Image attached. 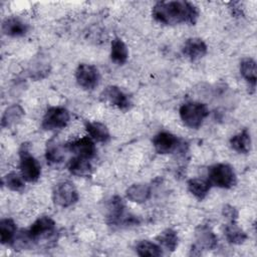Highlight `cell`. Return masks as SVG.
<instances>
[{
  "instance_id": "cell-1",
  "label": "cell",
  "mask_w": 257,
  "mask_h": 257,
  "mask_svg": "<svg viewBox=\"0 0 257 257\" xmlns=\"http://www.w3.org/2000/svg\"><path fill=\"white\" fill-rule=\"evenodd\" d=\"M152 14L158 22L167 25L194 24L198 19L199 11L193 3L188 1H161L155 4Z\"/></svg>"
},
{
  "instance_id": "cell-2",
  "label": "cell",
  "mask_w": 257,
  "mask_h": 257,
  "mask_svg": "<svg viewBox=\"0 0 257 257\" xmlns=\"http://www.w3.org/2000/svg\"><path fill=\"white\" fill-rule=\"evenodd\" d=\"M179 113L185 125L191 128H198L209 115V108L205 103L190 101L181 105Z\"/></svg>"
},
{
  "instance_id": "cell-3",
  "label": "cell",
  "mask_w": 257,
  "mask_h": 257,
  "mask_svg": "<svg viewBox=\"0 0 257 257\" xmlns=\"http://www.w3.org/2000/svg\"><path fill=\"white\" fill-rule=\"evenodd\" d=\"M31 243L43 240H53L56 235L55 222L47 216L38 218L28 230H25Z\"/></svg>"
},
{
  "instance_id": "cell-4",
  "label": "cell",
  "mask_w": 257,
  "mask_h": 257,
  "mask_svg": "<svg viewBox=\"0 0 257 257\" xmlns=\"http://www.w3.org/2000/svg\"><path fill=\"white\" fill-rule=\"evenodd\" d=\"M208 180L211 185L223 189H230L236 184V175L231 166L227 164H216L209 168Z\"/></svg>"
},
{
  "instance_id": "cell-5",
  "label": "cell",
  "mask_w": 257,
  "mask_h": 257,
  "mask_svg": "<svg viewBox=\"0 0 257 257\" xmlns=\"http://www.w3.org/2000/svg\"><path fill=\"white\" fill-rule=\"evenodd\" d=\"M125 207L121 198L113 197L108 205L107 220L110 225L113 226H132L139 224V220L136 216L126 214Z\"/></svg>"
},
{
  "instance_id": "cell-6",
  "label": "cell",
  "mask_w": 257,
  "mask_h": 257,
  "mask_svg": "<svg viewBox=\"0 0 257 257\" xmlns=\"http://www.w3.org/2000/svg\"><path fill=\"white\" fill-rule=\"evenodd\" d=\"M52 199L56 205L66 208L77 202L78 193L71 182H60L53 189Z\"/></svg>"
},
{
  "instance_id": "cell-7",
  "label": "cell",
  "mask_w": 257,
  "mask_h": 257,
  "mask_svg": "<svg viewBox=\"0 0 257 257\" xmlns=\"http://www.w3.org/2000/svg\"><path fill=\"white\" fill-rule=\"evenodd\" d=\"M19 157V168L23 179L30 183L36 182L41 174V167L39 163L33 156L30 155V153L25 148L20 150Z\"/></svg>"
},
{
  "instance_id": "cell-8",
  "label": "cell",
  "mask_w": 257,
  "mask_h": 257,
  "mask_svg": "<svg viewBox=\"0 0 257 257\" xmlns=\"http://www.w3.org/2000/svg\"><path fill=\"white\" fill-rule=\"evenodd\" d=\"M69 117V112L66 108L62 106H51L46 110L41 126L46 131L62 128L68 123Z\"/></svg>"
},
{
  "instance_id": "cell-9",
  "label": "cell",
  "mask_w": 257,
  "mask_h": 257,
  "mask_svg": "<svg viewBox=\"0 0 257 257\" xmlns=\"http://www.w3.org/2000/svg\"><path fill=\"white\" fill-rule=\"evenodd\" d=\"M75 78L82 88L93 89L99 82V72L95 66L81 63L76 68Z\"/></svg>"
},
{
  "instance_id": "cell-10",
  "label": "cell",
  "mask_w": 257,
  "mask_h": 257,
  "mask_svg": "<svg viewBox=\"0 0 257 257\" xmlns=\"http://www.w3.org/2000/svg\"><path fill=\"white\" fill-rule=\"evenodd\" d=\"M102 100L110 103L111 105L121 109L127 110L132 106L131 98L126 93H124L119 87L114 85L107 86L100 94Z\"/></svg>"
},
{
  "instance_id": "cell-11",
  "label": "cell",
  "mask_w": 257,
  "mask_h": 257,
  "mask_svg": "<svg viewBox=\"0 0 257 257\" xmlns=\"http://www.w3.org/2000/svg\"><path fill=\"white\" fill-rule=\"evenodd\" d=\"M153 145L157 153L166 155L176 152L182 144L175 135L168 132H161L154 137Z\"/></svg>"
},
{
  "instance_id": "cell-12",
  "label": "cell",
  "mask_w": 257,
  "mask_h": 257,
  "mask_svg": "<svg viewBox=\"0 0 257 257\" xmlns=\"http://www.w3.org/2000/svg\"><path fill=\"white\" fill-rule=\"evenodd\" d=\"M196 244L194 245L197 249L213 250L218 244V238L213 230L207 225H199L195 230Z\"/></svg>"
},
{
  "instance_id": "cell-13",
  "label": "cell",
  "mask_w": 257,
  "mask_h": 257,
  "mask_svg": "<svg viewBox=\"0 0 257 257\" xmlns=\"http://www.w3.org/2000/svg\"><path fill=\"white\" fill-rule=\"evenodd\" d=\"M66 149L74 153L76 156L81 157L86 160L92 159L96 154V149L92 139L88 137H83L78 140L72 141L66 144Z\"/></svg>"
},
{
  "instance_id": "cell-14",
  "label": "cell",
  "mask_w": 257,
  "mask_h": 257,
  "mask_svg": "<svg viewBox=\"0 0 257 257\" xmlns=\"http://www.w3.org/2000/svg\"><path fill=\"white\" fill-rule=\"evenodd\" d=\"M182 51L190 60H197L207 53V45L200 38H189L184 43Z\"/></svg>"
},
{
  "instance_id": "cell-15",
  "label": "cell",
  "mask_w": 257,
  "mask_h": 257,
  "mask_svg": "<svg viewBox=\"0 0 257 257\" xmlns=\"http://www.w3.org/2000/svg\"><path fill=\"white\" fill-rule=\"evenodd\" d=\"M28 30V25L19 18L10 17L3 21L2 23V32L5 35L18 37L26 34Z\"/></svg>"
},
{
  "instance_id": "cell-16",
  "label": "cell",
  "mask_w": 257,
  "mask_h": 257,
  "mask_svg": "<svg viewBox=\"0 0 257 257\" xmlns=\"http://www.w3.org/2000/svg\"><path fill=\"white\" fill-rule=\"evenodd\" d=\"M85 130L88 133L89 138L98 143H105L110 138L107 127L98 121H86Z\"/></svg>"
},
{
  "instance_id": "cell-17",
  "label": "cell",
  "mask_w": 257,
  "mask_h": 257,
  "mask_svg": "<svg viewBox=\"0 0 257 257\" xmlns=\"http://www.w3.org/2000/svg\"><path fill=\"white\" fill-rule=\"evenodd\" d=\"M126 197L136 203H144L151 197V188L147 184H134L126 189Z\"/></svg>"
},
{
  "instance_id": "cell-18",
  "label": "cell",
  "mask_w": 257,
  "mask_h": 257,
  "mask_svg": "<svg viewBox=\"0 0 257 257\" xmlns=\"http://www.w3.org/2000/svg\"><path fill=\"white\" fill-rule=\"evenodd\" d=\"M67 168L72 175L77 177H88L92 171L89 160L83 159L78 156L70 159Z\"/></svg>"
},
{
  "instance_id": "cell-19",
  "label": "cell",
  "mask_w": 257,
  "mask_h": 257,
  "mask_svg": "<svg viewBox=\"0 0 257 257\" xmlns=\"http://www.w3.org/2000/svg\"><path fill=\"white\" fill-rule=\"evenodd\" d=\"M231 148L239 154H247L251 149V137L247 130L233 136L230 139Z\"/></svg>"
},
{
  "instance_id": "cell-20",
  "label": "cell",
  "mask_w": 257,
  "mask_h": 257,
  "mask_svg": "<svg viewBox=\"0 0 257 257\" xmlns=\"http://www.w3.org/2000/svg\"><path fill=\"white\" fill-rule=\"evenodd\" d=\"M187 185L190 193L194 195L198 200H203L208 195L211 188V183L209 182V180L199 178L190 179Z\"/></svg>"
},
{
  "instance_id": "cell-21",
  "label": "cell",
  "mask_w": 257,
  "mask_h": 257,
  "mask_svg": "<svg viewBox=\"0 0 257 257\" xmlns=\"http://www.w3.org/2000/svg\"><path fill=\"white\" fill-rule=\"evenodd\" d=\"M128 56L127 47L124 44V42L118 38L115 37L111 41V49H110V58L111 60L116 64H123Z\"/></svg>"
},
{
  "instance_id": "cell-22",
  "label": "cell",
  "mask_w": 257,
  "mask_h": 257,
  "mask_svg": "<svg viewBox=\"0 0 257 257\" xmlns=\"http://www.w3.org/2000/svg\"><path fill=\"white\" fill-rule=\"evenodd\" d=\"M225 236L231 244H242L247 239L246 233L236 224V221H230L225 227Z\"/></svg>"
},
{
  "instance_id": "cell-23",
  "label": "cell",
  "mask_w": 257,
  "mask_h": 257,
  "mask_svg": "<svg viewBox=\"0 0 257 257\" xmlns=\"http://www.w3.org/2000/svg\"><path fill=\"white\" fill-rule=\"evenodd\" d=\"M16 236V225L12 219L0 221V241L2 244H12Z\"/></svg>"
},
{
  "instance_id": "cell-24",
  "label": "cell",
  "mask_w": 257,
  "mask_h": 257,
  "mask_svg": "<svg viewBox=\"0 0 257 257\" xmlns=\"http://www.w3.org/2000/svg\"><path fill=\"white\" fill-rule=\"evenodd\" d=\"M24 114L23 108L18 104H13L6 108L2 115L1 124L3 127H9L17 122Z\"/></svg>"
},
{
  "instance_id": "cell-25",
  "label": "cell",
  "mask_w": 257,
  "mask_h": 257,
  "mask_svg": "<svg viewBox=\"0 0 257 257\" xmlns=\"http://www.w3.org/2000/svg\"><path fill=\"white\" fill-rule=\"evenodd\" d=\"M137 254L140 256H151L158 257L163 254V251L159 245L148 240L140 241L136 246Z\"/></svg>"
},
{
  "instance_id": "cell-26",
  "label": "cell",
  "mask_w": 257,
  "mask_h": 257,
  "mask_svg": "<svg viewBox=\"0 0 257 257\" xmlns=\"http://www.w3.org/2000/svg\"><path fill=\"white\" fill-rule=\"evenodd\" d=\"M157 240L163 247H165L170 251H174L177 248L178 242H179L177 232L170 228L160 233V235L157 237Z\"/></svg>"
},
{
  "instance_id": "cell-27",
  "label": "cell",
  "mask_w": 257,
  "mask_h": 257,
  "mask_svg": "<svg viewBox=\"0 0 257 257\" xmlns=\"http://www.w3.org/2000/svg\"><path fill=\"white\" fill-rule=\"evenodd\" d=\"M242 76L252 85L256 84V62L252 58H245L240 63Z\"/></svg>"
},
{
  "instance_id": "cell-28",
  "label": "cell",
  "mask_w": 257,
  "mask_h": 257,
  "mask_svg": "<svg viewBox=\"0 0 257 257\" xmlns=\"http://www.w3.org/2000/svg\"><path fill=\"white\" fill-rule=\"evenodd\" d=\"M45 158L47 163H49L50 165L60 164L63 161L64 155L62 154L60 147L54 140H51L47 143L45 150Z\"/></svg>"
},
{
  "instance_id": "cell-29",
  "label": "cell",
  "mask_w": 257,
  "mask_h": 257,
  "mask_svg": "<svg viewBox=\"0 0 257 257\" xmlns=\"http://www.w3.org/2000/svg\"><path fill=\"white\" fill-rule=\"evenodd\" d=\"M3 183L6 185L7 188L14 192H22L25 189L23 177H20L17 173L14 172H11L4 177Z\"/></svg>"
},
{
  "instance_id": "cell-30",
  "label": "cell",
  "mask_w": 257,
  "mask_h": 257,
  "mask_svg": "<svg viewBox=\"0 0 257 257\" xmlns=\"http://www.w3.org/2000/svg\"><path fill=\"white\" fill-rule=\"evenodd\" d=\"M222 214L224 217H226V219L230 221H236L238 218V211L235 207L231 206V205H225L223 207L222 210Z\"/></svg>"
}]
</instances>
